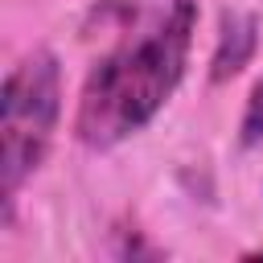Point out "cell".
I'll return each mask as SVG.
<instances>
[{"instance_id": "7a4b0ae2", "label": "cell", "mask_w": 263, "mask_h": 263, "mask_svg": "<svg viewBox=\"0 0 263 263\" xmlns=\"http://www.w3.org/2000/svg\"><path fill=\"white\" fill-rule=\"evenodd\" d=\"M62 115V70L49 49L25 53L8 78L0 99V177L4 205L16 201V189L37 173L53 127Z\"/></svg>"}, {"instance_id": "3957f363", "label": "cell", "mask_w": 263, "mask_h": 263, "mask_svg": "<svg viewBox=\"0 0 263 263\" xmlns=\"http://www.w3.org/2000/svg\"><path fill=\"white\" fill-rule=\"evenodd\" d=\"M259 140H263V82L251 90L242 111V144H259Z\"/></svg>"}, {"instance_id": "6da1fadb", "label": "cell", "mask_w": 263, "mask_h": 263, "mask_svg": "<svg viewBox=\"0 0 263 263\" xmlns=\"http://www.w3.org/2000/svg\"><path fill=\"white\" fill-rule=\"evenodd\" d=\"M193 29V0H168L136 37L111 49L78 95L74 136L86 148H115L119 140L136 136L185 78Z\"/></svg>"}]
</instances>
